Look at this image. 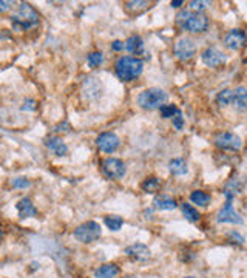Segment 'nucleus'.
Returning <instances> with one entry per match:
<instances>
[{
	"label": "nucleus",
	"instance_id": "1",
	"mask_svg": "<svg viewBox=\"0 0 247 278\" xmlns=\"http://www.w3.org/2000/svg\"><path fill=\"white\" fill-rule=\"evenodd\" d=\"M114 70H116V76L121 80H124V82H132V80H135L136 77L142 74L144 62L138 59V57L122 56L116 61Z\"/></svg>",
	"mask_w": 247,
	"mask_h": 278
},
{
	"label": "nucleus",
	"instance_id": "2",
	"mask_svg": "<svg viewBox=\"0 0 247 278\" xmlns=\"http://www.w3.org/2000/svg\"><path fill=\"white\" fill-rule=\"evenodd\" d=\"M176 23L189 33H204L209 27V19L192 9H182L176 14Z\"/></svg>",
	"mask_w": 247,
	"mask_h": 278
},
{
	"label": "nucleus",
	"instance_id": "3",
	"mask_svg": "<svg viewBox=\"0 0 247 278\" xmlns=\"http://www.w3.org/2000/svg\"><path fill=\"white\" fill-rule=\"evenodd\" d=\"M11 23H13V28L19 30V31L30 30L39 23V14L31 5L20 3L16 13L11 16Z\"/></svg>",
	"mask_w": 247,
	"mask_h": 278
},
{
	"label": "nucleus",
	"instance_id": "4",
	"mask_svg": "<svg viewBox=\"0 0 247 278\" xmlns=\"http://www.w3.org/2000/svg\"><path fill=\"white\" fill-rule=\"evenodd\" d=\"M167 93L161 88H148L138 96V104L145 110L161 108L167 101Z\"/></svg>",
	"mask_w": 247,
	"mask_h": 278
},
{
	"label": "nucleus",
	"instance_id": "5",
	"mask_svg": "<svg viewBox=\"0 0 247 278\" xmlns=\"http://www.w3.org/2000/svg\"><path fill=\"white\" fill-rule=\"evenodd\" d=\"M102 234V229L99 226V223L96 221H87L84 224H80L74 229V238L79 241V243H85V244H88V243H93L99 240Z\"/></svg>",
	"mask_w": 247,
	"mask_h": 278
},
{
	"label": "nucleus",
	"instance_id": "6",
	"mask_svg": "<svg viewBox=\"0 0 247 278\" xmlns=\"http://www.w3.org/2000/svg\"><path fill=\"white\" fill-rule=\"evenodd\" d=\"M102 172L110 179H121L125 175V164L117 158H107L102 161Z\"/></svg>",
	"mask_w": 247,
	"mask_h": 278
},
{
	"label": "nucleus",
	"instance_id": "7",
	"mask_svg": "<svg viewBox=\"0 0 247 278\" xmlns=\"http://www.w3.org/2000/svg\"><path fill=\"white\" fill-rule=\"evenodd\" d=\"M215 145L221 150H230V152H237V150L241 148L243 142L241 138L235 133L230 132H222L219 135H216L215 138Z\"/></svg>",
	"mask_w": 247,
	"mask_h": 278
},
{
	"label": "nucleus",
	"instance_id": "8",
	"mask_svg": "<svg viewBox=\"0 0 247 278\" xmlns=\"http://www.w3.org/2000/svg\"><path fill=\"white\" fill-rule=\"evenodd\" d=\"M121 141H119V136L113 132H105L101 133L96 139V145L99 147L101 152L104 153H113L119 147Z\"/></svg>",
	"mask_w": 247,
	"mask_h": 278
},
{
	"label": "nucleus",
	"instance_id": "9",
	"mask_svg": "<svg viewBox=\"0 0 247 278\" xmlns=\"http://www.w3.org/2000/svg\"><path fill=\"white\" fill-rule=\"evenodd\" d=\"M173 51H175L176 57H178L179 61H189V59H192V57L195 56L196 46H195V43H193L192 39L182 37V39H179L178 42L175 43Z\"/></svg>",
	"mask_w": 247,
	"mask_h": 278
},
{
	"label": "nucleus",
	"instance_id": "10",
	"mask_svg": "<svg viewBox=\"0 0 247 278\" xmlns=\"http://www.w3.org/2000/svg\"><path fill=\"white\" fill-rule=\"evenodd\" d=\"M216 221L218 223H229V224H243L244 223L241 215L233 208L232 201H226L224 207H222L216 215Z\"/></svg>",
	"mask_w": 247,
	"mask_h": 278
},
{
	"label": "nucleus",
	"instance_id": "11",
	"mask_svg": "<svg viewBox=\"0 0 247 278\" xmlns=\"http://www.w3.org/2000/svg\"><path fill=\"white\" fill-rule=\"evenodd\" d=\"M224 43L229 50H233V51H238L241 48L247 45V34L241 30H232L226 39H224Z\"/></svg>",
	"mask_w": 247,
	"mask_h": 278
},
{
	"label": "nucleus",
	"instance_id": "12",
	"mask_svg": "<svg viewBox=\"0 0 247 278\" xmlns=\"http://www.w3.org/2000/svg\"><path fill=\"white\" fill-rule=\"evenodd\" d=\"M201 57H203V62L212 68H216L226 64V54L216 48H207Z\"/></svg>",
	"mask_w": 247,
	"mask_h": 278
},
{
	"label": "nucleus",
	"instance_id": "13",
	"mask_svg": "<svg viewBox=\"0 0 247 278\" xmlns=\"http://www.w3.org/2000/svg\"><path fill=\"white\" fill-rule=\"evenodd\" d=\"M125 253L128 255L130 258L136 260V261H145L150 258V249L145 244H141V243H136V244H132L125 249Z\"/></svg>",
	"mask_w": 247,
	"mask_h": 278
},
{
	"label": "nucleus",
	"instance_id": "14",
	"mask_svg": "<svg viewBox=\"0 0 247 278\" xmlns=\"http://www.w3.org/2000/svg\"><path fill=\"white\" fill-rule=\"evenodd\" d=\"M45 145L50 150L51 153H54L56 156H65L68 153V147L67 144L62 141V138L59 136H50L45 139Z\"/></svg>",
	"mask_w": 247,
	"mask_h": 278
},
{
	"label": "nucleus",
	"instance_id": "15",
	"mask_svg": "<svg viewBox=\"0 0 247 278\" xmlns=\"http://www.w3.org/2000/svg\"><path fill=\"white\" fill-rule=\"evenodd\" d=\"M17 212H19V216L22 219L25 218H31V216H36L37 215V208L34 207L33 201L30 198H22L19 203H17Z\"/></svg>",
	"mask_w": 247,
	"mask_h": 278
},
{
	"label": "nucleus",
	"instance_id": "16",
	"mask_svg": "<svg viewBox=\"0 0 247 278\" xmlns=\"http://www.w3.org/2000/svg\"><path fill=\"white\" fill-rule=\"evenodd\" d=\"M232 104H233V107L238 108L240 111H244L247 108V88L246 87H238L233 90Z\"/></svg>",
	"mask_w": 247,
	"mask_h": 278
},
{
	"label": "nucleus",
	"instance_id": "17",
	"mask_svg": "<svg viewBox=\"0 0 247 278\" xmlns=\"http://www.w3.org/2000/svg\"><path fill=\"white\" fill-rule=\"evenodd\" d=\"M95 275L96 278H114L119 275V268L114 263H107L102 264L99 269H96Z\"/></svg>",
	"mask_w": 247,
	"mask_h": 278
},
{
	"label": "nucleus",
	"instance_id": "18",
	"mask_svg": "<svg viewBox=\"0 0 247 278\" xmlns=\"http://www.w3.org/2000/svg\"><path fill=\"white\" fill-rule=\"evenodd\" d=\"M153 204H155V207L159 208V210H173V208H176V206H178L172 196H167V195L156 196Z\"/></svg>",
	"mask_w": 247,
	"mask_h": 278
},
{
	"label": "nucleus",
	"instance_id": "19",
	"mask_svg": "<svg viewBox=\"0 0 247 278\" xmlns=\"http://www.w3.org/2000/svg\"><path fill=\"white\" fill-rule=\"evenodd\" d=\"M125 50L133 54H139L144 51V40L139 36H130L125 40Z\"/></svg>",
	"mask_w": 247,
	"mask_h": 278
},
{
	"label": "nucleus",
	"instance_id": "20",
	"mask_svg": "<svg viewBox=\"0 0 247 278\" xmlns=\"http://www.w3.org/2000/svg\"><path fill=\"white\" fill-rule=\"evenodd\" d=\"M169 169H170V172L173 173V175H178V176L185 175L187 170H189V169H187V162L182 158L172 159L170 164H169Z\"/></svg>",
	"mask_w": 247,
	"mask_h": 278
},
{
	"label": "nucleus",
	"instance_id": "21",
	"mask_svg": "<svg viewBox=\"0 0 247 278\" xmlns=\"http://www.w3.org/2000/svg\"><path fill=\"white\" fill-rule=\"evenodd\" d=\"M190 200L193 204H198V206H201V207H206L209 206V203L212 201V196L203 190H195L190 193Z\"/></svg>",
	"mask_w": 247,
	"mask_h": 278
},
{
	"label": "nucleus",
	"instance_id": "22",
	"mask_svg": "<svg viewBox=\"0 0 247 278\" xmlns=\"http://www.w3.org/2000/svg\"><path fill=\"white\" fill-rule=\"evenodd\" d=\"M181 210H182V215L185 216V219H189L190 223H196V221H199V218H201V215H199L196 208L187 203L181 204Z\"/></svg>",
	"mask_w": 247,
	"mask_h": 278
},
{
	"label": "nucleus",
	"instance_id": "23",
	"mask_svg": "<svg viewBox=\"0 0 247 278\" xmlns=\"http://www.w3.org/2000/svg\"><path fill=\"white\" fill-rule=\"evenodd\" d=\"M104 223L110 230L117 232V230H121V227L124 224V219L121 216H117V215H107L104 218Z\"/></svg>",
	"mask_w": 247,
	"mask_h": 278
},
{
	"label": "nucleus",
	"instance_id": "24",
	"mask_svg": "<svg viewBox=\"0 0 247 278\" xmlns=\"http://www.w3.org/2000/svg\"><path fill=\"white\" fill-rule=\"evenodd\" d=\"M232 99H233V90H222L218 93V96H216V104L219 107H227L229 104H232Z\"/></svg>",
	"mask_w": 247,
	"mask_h": 278
},
{
	"label": "nucleus",
	"instance_id": "25",
	"mask_svg": "<svg viewBox=\"0 0 247 278\" xmlns=\"http://www.w3.org/2000/svg\"><path fill=\"white\" fill-rule=\"evenodd\" d=\"M159 185H161L159 179L151 176V178H147L142 184H141V189H142L145 193H155L159 189Z\"/></svg>",
	"mask_w": 247,
	"mask_h": 278
},
{
	"label": "nucleus",
	"instance_id": "26",
	"mask_svg": "<svg viewBox=\"0 0 247 278\" xmlns=\"http://www.w3.org/2000/svg\"><path fill=\"white\" fill-rule=\"evenodd\" d=\"M148 6V2H141V0H138V2H125V9L130 11V13H139V11H144Z\"/></svg>",
	"mask_w": 247,
	"mask_h": 278
},
{
	"label": "nucleus",
	"instance_id": "27",
	"mask_svg": "<svg viewBox=\"0 0 247 278\" xmlns=\"http://www.w3.org/2000/svg\"><path fill=\"white\" fill-rule=\"evenodd\" d=\"M87 61H88V65H90L91 68H96V67H99V65L102 64V61H104L102 53H99V51L90 53V54H88V57H87Z\"/></svg>",
	"mask_w": 247,
	"mask_h": 278
},
{
	"label": "nucleus",
	"instance_id": "28",
	"mask_svg": "<svg viewBox=\"0 0 247 278\" xmlns=\"http://www.w3.org/2000/svg\"><path fill=\"white\" fill-rule=\"evenodd\" d=\"M179 110L175 105H162L161 107V116L162 118H173V116L178 113Z\"/></svg>",
	"mask_w": 247,
	"mask_h": 278
},
{
	"label": "nucleus",
	"instance_id": "29",
	"mask_svg": "<svg viewBox=\"0 0 247 278\" xmlns=\"http://www.w3.org/2000/svg\"><path fill=\"white\" fill-rule=\"evenodd\" d=\"M31 185V182L27 179V178H14L13 179V187L14 189H27V187H30Z\"/></svg>",
	"mask_w": 247,
	"mask_h": 278
},
{
	"label": "nucleus",
	"instance_id": "30",
	"mask_svg": "<svg viewBox=\"0 0 247 278\" xmlns=\"http://www.w3.org/2000/svg\"><path fill=\"white\" fill-rule=\"evenodd\" d=\"M207 6H210V2H201V0H193V2H190V8H192V11H201V9H204V8H207Z\"/></svg>",
	"mask_w": 247,
	"mask_h": 278
},
{
	"label": "nucleus",
	"instance_id": "31",
	"mask_svg": "<svg viewBox=\"0 0 247 278\" xmlns=\"http://www.w3.org/2000/svg\"><path fill=\"white\" fill-rule=\"evenodd\" d=\"M173 125H175L178 130H181V129H182V125H184V118H182V113H181V110H179L178 113H176V114L173 116Z\"/></svg>",
	"mask_w": 247,
	"mask_h": 278
},
{
	"label": "nucleus",
	"instance_id": "32",
	"mask_svg": "<svg viewBox=\"0 0 247 278\" xmlns=\"http://www.w3.org/2000/svg\"><path fill=\"white\" fill-rule=\"evenodd\" d=\"M229 241L230 243H237V244H244V237L240 235L238 232H230V234H229Z\"/></svg>",
	"mask_w": 247,
	"mask_h": 278
},
{
	"label": "nucleus",
	"instance_id": "33",
	"mask_svg": "<svg viewBox=\"0 0 247 278\" xmlns=\"http://www.w3.org/2000/svg\"><path fill=\"white\" fill-rule=\"evenodd\" d=\"M13 6V2H5V0H0V14L6 13V11Z\"/></svg>",
	"mask_w": 247,
	"mask_h": 278
},
{
	"label": "nucleus",
	"instance_id": "34",
	"mask_svg": "<svg viewBox=\"0 0 247 278\" xmlns=\"http://www.w3.org/2000/svg\"><path fill=\"white\" fill-rule=\"evenodd\" d=\"M124 46H125V43L121 42V40H114V42L111 43V48H113L114 51H121V50H124Z\"/></svg>",
	"mask_w": 247,
	"mask_h": 278
},
{
	"label": "nucleus",
	"instance_id": "35",
	"mask_svg": "<svg viewBox=\"0 0 247 278\" xmlns=\"http://www.w3.org/2000/svg\"><path fill=\"white\" fill-rule=\"evenodd\" d=\"M181 5H184L182 0H175V2H172V6H173V8H179Z\"/></svg>",
	"mask_w": 247,
	"mask_h": 278
},
{
	"label": "nucleus",
	"instance_id": "36",
	"mask_svg": "<svg viewBox=\"0 0 247 278\" xmlns=\"http://www.w3.org/2000/svg\"><path fill=\"white\" fill-rule=\"evenodd\" d=\"M2 237H3V230H2V224H0V240H2Z\"/></svg>",
	"mask_w": 247,
	"mask_h": 278
},
{
	"label": "nucleus",
	"instance_id": "37",
	"mask_svg": "<svg viewBox=\"0 0 247 278\" xmlns=\"http://www.w3.org/2000/svg\"><path fill=\"white\" fill-rule=\"evenodd\" d=\"M122 278H135V277H122Z\"/></svg>",
	"mask_w": 247,
	"mask_h": 278
},
{
	"label": "nucleus",
	"instance_id": "38",
	"mask_svg": "<svg viewBox=\"0 0 247 278\" xmlns=\"http://www.w3.org/2000/svg\"><path fill=\"white\" fill-rule=\"evenodd\" d=\"M184 278H196V277H184Z\"/></svg>",
	"mask_w": 247,
	"mask_h": 278
}]
</instances>
